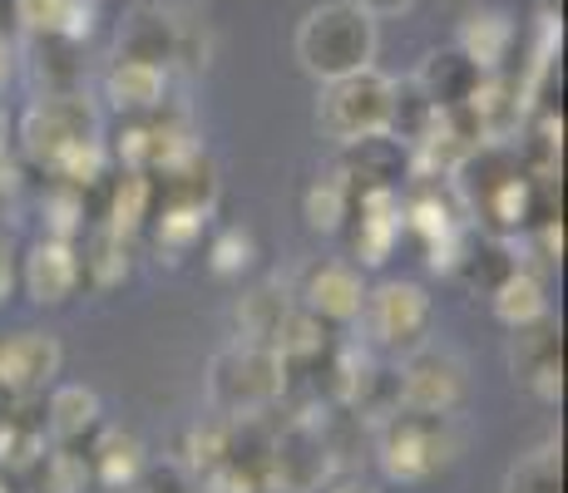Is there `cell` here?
<instances>
[{
	"mask_svg": "<svg viewBox=\"0 0 568 493\" xmlns=\"http://www.w3.org/2000/svg\"><path fill=\"white\" fill-rule=\"evenodd\" d=\"M94 25H100V0H64L60 6V35L64 40H90Z\"/></svg>",
	"mask_w": 568,
	"mask_h": 493,
	"instance_id": "obj_38",
	"label": "cell"
},
{
	"mask_svg": "<svg viewBox=\"0 0 568 493\" xmlns=\"http://www.w3.org/2000/svg\"><path fill=\"white\" fill-rule=\"evenodd\" d=\"M227 444H233V420L213 410V414H203L189 434H183V454L179 459L193 469V474H207L213 464H223L227 459Z\"/></svg>",
	"mask_w": 568,
	"mask_h": 493,
	"instance_id": "obj_31",
	"label": "cell"
},
{
	"mask_svg": "<svg viewBox=\"0 0 568 493\" xmlns=\"http://www.w3.org/2000/svg\"><path fill=\"white\" fill-rule=\"evenodd\" d=\"M332 493H376V489H366L362 479H342V484H336Z\"/></svg>",
	"mask_w": 568,
	"mask_h": 493,
	"instance_id": "obj_44",
	"label": "cell"
},
{
	"mask_svg": "<svg viewBox=\"0 0 568 493\" xmlns=\"http://www.w3.org/2000/svg\"><path fill=\"white\" fill-rule=\"evenodd\" d=\"M134 271V251H129V237L124 233H109V227L94 223L90 237L80 247V281H90L94 291H114L129 281Z\"/></svg>",
	"mask_w": 568,
	"mask_h": 493,
	"instance_id": "obj_23",
	"label": "cell"
},
{
	"mask_svg": "<svg viewBox=\"0 0 568 493\" xmlns=\"http://www.w3.org/2000/svg\"><path fill=\"white\" fill-rule=\"evenodd\" d=\"M435 114H440V109L425 99V90L415 80H390V129L386 134H396L400 144H415V138L435 124Z\"/></svg>",
	"mask_w": 568,
	"mask_h": 493,
	"instance_id": "obj_30",
	"label": "cell"
},
{
	"mask_svg": "<svg viewBox=\"0 0 568 493\" xmlns=\"http://www.w3.org/2000/svg\"><path fill=\"white\" fill-rule=\"evenodd\" d=\"M10 60H16V54H10L6 35H0V90H6V80H10Z\"/></svg>",
	"mask_w": 568,
	"mask_h": 493,
	"instance_id": "obj_43",
	"label": "cell"
},
{
	"mask_svg": "<svg viewBox=\"0 0 568 493\" xmlns=\"http://www.w3.org/2000/svg\"><path fill=\"white\" fill-rule=\"evenodd\" d=\"M20 183H26V158H20V148H10V138L0 144V197L20 193Z\"/></svg>",
	"mask_w": 568,
	"mask_h": 493,
	"instance_id": "obj_40",
	"label": "cell"
},
{
	"mask_svg": "<svg viewBox=\"0 0 568 493\" xmlns=\"http://www.w3.org/2000/svg\"><path fill=\"white\" fill-rule=\"evenodd\" d=\"M203 479V493H262V479L247 474V469H237L233 459H223V464H213Z\"/></svg>",
	"mask_w": 568,
	"mask_h": 493,
	"instance_id": "obj_37",
	"label": "cell"
},
{
	"mask_svg": "<svg viewBox=\"0 0 568 493\" xmlns=\"http://www.w3.org/2000/svg\"><path fill=\"white\" fill-rule=\"evenodd\" d=\"M489 306H495V316L509 326V331H515V326L539 321V316H549L544 277H539V271H529V267H515L495 291H489Z\"/></svg>",
	"mask_w": 568,
	"mask_h": 493,
	"instance_id": "obj_27",
	"label": "cell"
},
{
	"mask_svg": "<svg viewBox=\"0 0 568 493\" xmlns=\"http://www.w3.org/2000/svg\"><path fill=\"white\" fill-rule=\"evenodd\" d=\"M515 40H519V30H515V20H509L505 10H469V16L460 20V30H455V45H460L485 74L505 70Z\"/></svg>",
	"mask_w": 568,
	"mask_h": 493,
	"instance_id": "obj_20",
	"label": "cell"
},
{
	"mask_svg": "<svg viewBox=\"0 0 568 493\" xmlns=\"http://www.w3.org/2000/svg\"><path fill=\"white\" fill-rule=\"evenodd\" d=\"M316 124H322L326 138L336 144H352V138L366 134H386L390 129V80L366 64L356 74H342V80H326L322 99H316Z\"/></svg>",
	"mask_w": 568,
	"mask_h": 493,
	"instance_id": "obj_5",
	"label": "cell"
},
{
	"mask_svg": "<svg viewBox=\"0 0 568 493\" xmlns=\"http://www.w3.org/2000/svg\"><path fill=\"white\" fill-rule=\"evenodd\" d=\"M297 306L326 326L362 321L366 281H362V271H356V261H312L302 287H297Z\"/></svg>",
	"mask_w": 568,
	"mask_h": 493,
	"instance_id": "obj_10",
	"label": "cell"
},
{
	"mask_svg": "<svg viewBox=\"0 0 568 493\" xmlns=\"http://www.w3.org/2000/svg\"><path fill=\"white\" fill-rule=\"evenodd\" d=\"M332 326L316 321L312 311H302V306H292L287 326L277 331V341H272V350H277V360L287 366V376H307V370L326 366V356H332Z\"/></svg>",
	"mask_w": 568,
	"mask_h": 493,
	"instance_id": "obj_21",
	"label": "cell"
},
{
	"mask_svg": "<svg viewBox=\"0 0 568 493\" xmlns=\"http://www.w3.org/2000/svg\"><path fill=\"white\" fill-rule=\"evenodd\" d=\"M50 173H54V183H64V188L94 193V188H100V183L109 178V148H104V138H90V144H74L60 163H54Z\"/></svg>",
	"mask_w": 568,
	"mask_h": 493,
	"instance_id": "obj_32",
	"label": "cell"
},
{
	"mask_svg": "<svg viewBox=\"0 0 568 493\" xmlns=\"http://www.w3.org/2000/svg\"><path fill=\"white\" fill-rule=\"evenodd\" d=\"M10 410H16V394H10V386L0 380V414H10Z\"/></svg>",
	"mask_w": 568,
	"mask_h": 493,
	"instance_id": "obj_45",
	"label": "cell"
},
{
	"mask_svg": "<svg viewBox=\"0 0 568 493\" xmlns=\"http://www.w3.org/2000/svg\"><path fill=\"white\" fill-rule=\"evenodd\" d=\"M0 493H10V489H6V484H0Z\"/></svg>",
	"mask_w": 568,
	"mask_h": 493,
	"instance_id": "obj_47",
	"label": "cell"
},
{
	"mask_svg": "<svg viewBox=\"0 0 568 493\" xmlns=\"http://www.w3.org/2000/svg\"><path fill=\"white\" fill-rule=\"evenodd\" d=\"M435 6H450V10H469L475 0H435Z\"/></svg>",
	"mask_w": 568,
	"mask_h": 493,
	"instance_id": "obj_46",
	"label": "cell"
},
{
	"mask_svg": "<svg viewBox=\"0 0 568 493\" xmlns=\"http://www.w3.org/2000/svg\"><path fill=\"white\" fill-rule=\"evenodd\" d=\"M100 430V394L90 386H54L45 400V434L60 444H74Z\"/></svg>",
	"mask_w": 568,
	"mask_h": 493,
	"instance_id": "obj_24",
	"label": "cell"
},
{
	"mask_svg": "<svg viewBox=\"0 0 568 493\" xmlns=\"http://www.w3.org/2000/svg\"><path fill=\"white\" fill-rule=\"evenodd\" d=\"M40 213H45V237H64V243H74V237L84 233V223H90V203H84V193L64 188V183H54V188L45 193Z\"/></svg>",
	"mask_w": 568,
	"mask_h": 493,
	"instance_id": "obj_34",
	"label": "cell"
},
{
	"mask_svg": "<svg viewBox=\"0 0 568 493\" xmlns=\"http://www.w3.org/2000/svg\"><path fill=\"white\" fill-rule=\"evenodd\" d=\"M90 479L109 493H124L134 484V474L144 469V440H139L134 430H119V424H109V430L94 434L90 444Z\"/></svg>",
	"mask_w": 568,
	"mask_h": 493,
	"instance_id": "obj_19",
	"label": "cell"
},
{
	"mask_svg": "<svg viewBox=\"0 0 568 493\" xmlns=\"http://www.w3.org/2000/svg\"><path fill=\"white\" fill-rule=\"evenodd\" d=\"M362 10H371V16H400V10H410L415 0H356Z\"/></svg>",
	"mask_w": 568,
	"mask_h": 493,
	"instance_id": "obj_42",
	"label": "cell"
},
{
	"mask_svg": "<svg viewBox=\"0 0 568 493\" xmlns=\"http://www.w3.org/2000/svg\"><path fill=\"white\" fill-rule=\"evenodd\" d=\"M505 493H564V454L559 444H539L515 459L505 474Z\"/></svg>",
	"mask_w": 568,
	"mask_h": 493,
	"instance_id": "obj_29",
	"label": "cell"
},
{
	"mask_svg": "<svg viewBox=\"0 0 568 493\" xmlns=\"http://www.w3.org/2000/svg\"><path fill=\"white\" fill-rule=\"evenodd\" d=\"M332 474H336V459L316 414H297L282 430H272L267 474H262L267 493H316L332 484Z\"/></svg>",
	"mask_w": 568,
	"mask_h": 493,
	"instance_id": "obj_6",
	"label": "cell"
},
{
	"mask_svg": "<svg viewBox=\"0 0 568 493\" xmlns=\"http://www.w3.org/2000/svg\"><path fill=\"white\" fill-rule=\"evenodd\" d=\"M60 341L45 331H10L0 336V380L10 394H40L60 376Z\"/></svg>",
	"mask_w": 568,
	"mask_h": 493,
	"instance_id": "obj_13",
	"label": "cell"
},
{
	"mask_svg": "<svg viewBox=\"0 0 568 493\" xmlns=\"http://www.w3.org/2000/svg\"><path fill=\"white\" fill-rule=\"evenodd\" d=\"M302 213H307V227H312V233H322V237L342 233L346 217H352V188L342 183V173L326 168L322 178H316L312 188H307V197H302Z\"/></svg>",
	"mask_w": 568,
	"mask_h": 493,
	"instance_id": "obj_28",
	"label": "cell"
},
{
	"mask_svg": "<svg viewBox=\"0 0 568 493\" xmlns=\"http://www.w3.org/2000/svg\"><path fill=\"white\" fill-rule=\"evenodd\" d=\"M179 25L183 20L173 10H163L159 0H139L134 10L119 25V54L139 64H154V70H173V54H179Z\"/></svg>",
	"mask_w": 568,
	"mask_h": 493,
	"instance_id": "obj_14",
	"label": "cell"
},
{
	"mask_svg": "<svg viewBox=\"0 0 568 493\" xmlns=\"http://www.w3.org/2000/svg\"><path fill=\"white\" fill-rule=\"evenodd\" d=\"M460 424L455 414H425V410H396L376 424V454L386 479L396 484H425L445 474L460 459Z\"/></svg>",
	"mask_w": 568,
	"mask_h": 493,
	"instance_id": "obj_2",
	"label": "cell"
},
{
	"mask_svg": "<svg viewBox=\"0 0 568 493\" xmlns=\"http://www.w3.org/2000/svg\"><path fill=\"white\" fill-rule=\"evenodd\" d=\"M400 410H425V414H455L469 394V370L450 346L420 341L400 360Z\"/></svg>",
	"mask_w": 568,
	"mask_h": 493,
	"instance_id": "obj_7",
	"label": "cell"
},
{
	"mask_svg": "<svg viewBox=\"0 0 568 493\" xmlns=\"http://www.w3.org/2000/svg\"><path fill=\"white\" fill-rule=\"evenodd\" d=\"M26 479L36 484V493H84L94 484L90 459H84L74 444H60V440H50L40 449V459L26 469Z\"/></svg>",
	"mask_w": 568,
	"mask_h": 493,
	"instance_id": "obj_26",
	"label": "cell"
},
{
	"mask_svg": "<svg viewBox=\"0 0 568 493\" xmlns=\"http://www.w3.org/2000/svg\"><path fill=\"white\" fill-rule=\"evenodd\" d=\"M292 306H297V296H292L282 281H262L237 301L233 321H237V341H253V346H272L277 341V331L287 326Z\"/></svg>",
	"mask_w": 568,
	"mask_h": 493,
	"instance_id": "obj_22",
	"label": "cell"
},
{
	"mask_svg": "<svg viewBox=\"0 0 568 493\" xmlns=\"http://www.w3.org/2000/svg\"><path fill=\"white\" fill-rule=\"evenodd\" d=\"M455 223H465L460 207H455L450 197H440V193H420L410 207H400V227H410V233L420 237V247L435 243V237H445Z\"/></svg>",
	"mask_w": 568,
	"mask_h": 493,
	"instance_id": "obj_33",
	"label": "cell"
},
{
	"mask_svg": "<svg viewBox=\"0 0 568 493\" xmlns=\"http://www.w3.org/2000/svg\"><path fill=\"white\" fill-rule=\"evenodd\" d=\"M20 287L36 306H64L80 291V247L64 237H40L20 261Z\"/></svg>",
	"mask_w": 568,
	"mask_h": 493,
	"instance_id": "obj_12",
	"label": "cell"
},
{
	"mask_svg": "<svg viewBox=\"0 0 568 493\" xmlns=\"http://www.w3.org/2000/svg\"><path fill=\"white\" fill-rule=\"evenodd\" d=\"M163 90H169V70H154V64H139V60L114 54V64L104 70V99L124 119H139V114L163 109Z\"/></svg>",
	"mask_w": 568,
	"mask_h": 493,
	"instance_id": "obj_17",
	"label": "cell"
},
{
	"mask_svg": "<svg viewBox=\"0 0 568 493\" xmlns=\"http://www.w3.org/2000/svg\"><path fill=\"white\" fill-rule=\"evenodd\" d=\"M253 257H257V247L243 227H223V233L207 243V267H213V277H243V271L253 267Z\"/></svg>",
	"mask_w": 568,
	"mask_h": 493,
	"instance_id": "obj_36",
	"label": "cell"
},
{
	"mask_svg": "<svg viewBox=\"0 0 568 493\" xmlns=\"http://www.w3.org/2000/svg\"><path fill=\"white\" fill-rule=\"evenodd\" d=\"M509 370H515V380L534 394V400L559 404V394H564V331L549 321V316H539V321H529V326H515V336H509Z\"/></svg>",
	"mask_w": 568,
	"mask_h": 493,
	"instance_id": "obj_9",
	"label": "cell"
},
{
	"mask_svg": "<svg viewBox=\"0 0 568 493\" xmlns=\"http://www.w3.org/2000/svg\"><path fill=\"white\" fill-rule=\"evenodd\" d=\"M342 173V183L356 193L366 188H400L410 173V144H400L396 134H366V138H352L342 144V158L332 163Z\"/></svg>",
	"mask_w": 568,
	"mask_h": 493,
	"instance_id": "obj_11",
	"label": "cell"
},
{
	"mask_svg": "<svg viewBox=\"0 0 568 493\" xmlns=\"http://www.w3.org/2000/svg\"><path fill=\"white\" fill-rule=\"evenodd\" d=\"M100 138V109L84 90L64 94H40L36 104L20 114V158L36 168H54L74 144Z\"/></svg>",
	"mask_w": 568,
	"mask_h": 493,
	"instance_id": "obj_4",
	"label": "cell"
},
{
	"mask_svg": "<svg viewBox=\"0 0 568 493\" xmlns=\"http://www.w3.org/2000/svg\"><path fill=\"white\" fill-rule=\"evenodd\" d=\"M26 50H30V80H36L40 94H64L84 84L80 40H64L60 30H36Z\"/></svg>",
	"mask_w": 568,
	"mask_h": 493,
	"instance_id": "obj_18",
	"label": "cell"
},
{
	"mask_svg": "<svg viewBox=\"0 0 568 493\" xmlns=\"http://www.w3.org/2000/svg\"><path fill=\"white\" fill-rule=\"evenodd\" d=\"M287 366L277 360L272 346L233 341L217 350L207 366V404L227 420H247V414H267L272 404L287 394Z\"/></svg>",
	"mask_w": 568,
	"mask_h": 493,
	"instance_id": "obj_3",
	"label": "cell"
},
{
	"mask_svg": "<svg viewBox=\"0 0 568 493\" xmlns=\"http://www.w3.org/2000/svg\"><path fill=\"white\" fill-rule=\"evenodd\" d=\"M485 80V70H479L475 60L460 50V45H445V50H430L425 54V64L415 70V84L425 90L435 109H455V104H469V94H475V84Z\"/></svg>",
	"mask_w": 568,
	"mask_h": 493,
	"instance_id": "obj_16",
	"label": "cell"
},
{
	"mask_svg": "<svg viewBox=\"0 0 568 493\" xmlns=\"http://www.w3.org/2000/svg\"><path fill=\"white\" fill-rule=\"evenodd\" d=\"M100 188H104V203H100V213H94L90 223L109 227V233L134 237L139 227L154 217V173L119 168V173H109Z\"/></svg>",
	"mask_w": 568,
	"mask_h": 493,
	"instance_id": "obj_15",
	"label": "cell"
},
{
	"mask_svg": "<svg viewBox=\"0 0 568 493\" xmlns=\"http://www.w3.org/2000/svg\"><path fill=\"white\" fill-rule=\"evenodd\" d=\"M376 16L356 0H326V6L307 10V20L297 25V60L316 84L376 64Z\"/></svg>",
	"mask_w": 568,
	"mask_h": 493,
	"instance_id": "obj_1",
	"label": "cell"
},
{
	"mask_svg": "<svg viewBox=\"0 0 568 493\" xmlns=\"http://www.w3.org/2000/svg\"><path fill=\"white\" fill-rule=\"evenodd\" d=\"M124 493H203V479L183 459H154V464L144 459V469Z\"/></svg>",
	"mask_w": 568,
	"mask_h": 493,
	"instance_id": "obj_35",
	"label": "cell"
},
{
	"mask_svg": "<svg viewBox=\"0 0 568 493\" xmlns=\"http://www.w3.org/2000/svg\"><path fill=\"white\" fill-rule=\"evenodd\" d=\"M20 281V267H16V243H10V233H0V301H10V291H16Z\"/></svg>",
	"mask_w": 568,
	"mask_h": 493,
	"instance_id": "obj_41",
	"label": "cell"
},
{
	"mask_svg": "<svg viewBox=\"0 0 568 493\" xmlns=\"http://www.w3.org/2000/svg\"><path fill=\"white\" fill-rule=\"evenodd\" d=\"M515 267H519V257H515V243H509V237L475 233L469 237V247H465V257H460V267H455V281H465L469 291L489 296Z\"/></svg>",
	"mask_w": 568,
	"mask_h": 493,
	"instance_id": "obj_25",
	"label": "cell"
},
{
	"mask_svg": "<svg viewBox=\"0 0 568 493\" xmlns=\"http://www.w3.org/2000/svg\"><path fill=\"white\" fill-rule=\"evenodd\" d=\"M362 321L371 341L386 350H415L430 336V296L415 281H381L376 291H366Z\"/></svg>",
	"mask_w": 568,
	"mask_h": 493,
	"instance_id": "obj_8",
	"label": "cell"
},
{
	"mask_svg": "<svg viewBox=\"0 0 568 493\" xmlns=\"http://www.w3.org/2000/svg\"><path fill=\"white\" fill-rule=\"evenodd\" d=\"M60 6L64 0H16V20L26 25V35H36V30H60Z\"/></svg>",
	"mask_w": 568,
	"mask_h": 493,
	"instance_id": "obj_39",
	"label": "cell"
}]
</instances>
